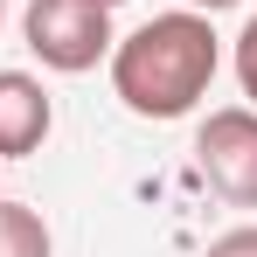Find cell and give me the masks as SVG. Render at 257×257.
<instances>
[{"label":"cell","mask_w":257,"mask_h":257,"mask_svg":"<svg viewBox=\"0 0 257 257\" xmlns=\"http://www.w3.org/2000/svg\"><path fill=\"white\" fill-rule=\"evenodd\" d=\"M0 21H7V0H0Z\"/></svg>","instance_id":"9"},{"label":"cell","mask_w":257,"mask_h":257,"mask_svg":"<svg viewBox=\"0 0 257 257\" xmlns=\"http://www.w3.org/2000/svg\"><path fill=\"white\" fill-rule=\"evenodd\" d=\"M49 125H56V104L28 70H0V160H28L42 153Z\"/></svg>","instance_id":"4"},{"label":"cell","mask_w":257,"mask_h":257,"mask_svg":"<svg viewBox=\"0 0 257 257\" xmlns=\"http://www.w3.org/2000/svg\"><path fill=\"white\" fill-rule=\"evenodd\" d=\"M236 84H243V97H250V111H257V14L243 21V35H236Z\"/></svg>","instance_id":"6"},{"label":"cell","mask_w":257,"mask_h":257,"mask_svg":"<svg viewBox=\"0 0 257 257\" xmlns=\"http://www.w3.org/2000/svg\"><path fill=\"white\" fill-rule=\"evenodd\" d=\"M97 7H118V0H97Z\"/></svg>","instance_id":"10"},{"label":"cell","mask_w":257,"mask_h":257,"mask_svg":"<svg viewBox=\"0 0 257 257\" xmlns=\"http://www.w3.org/2000/svg\"><path fill=\"white\" fill-rule=\"evenodd\" d=\"M215 56L222 49H215L209 14L174 7L132 28L125 42H111V90L139 118H188L215 84Z\"/></svg>","instance_id":"1"},{"label":"cell","mask_w":257,"mask_h":257,"mask_svg":"<svg viewBox=\"0 0 257 257\" xmlns=\"http://www.w3.org/2000/svg\"><path fill=\"white\" fill-rule=\"evenodd\" d=\"M195 14H222V7H236V0H188Z\"/></svg>","instance_id":"8"},{"label":"cell","mask_w":257,"mask_h":257,"mask_svg":"<svg viewBox=\"0 0 257 257\" xmlns=\"http://www.w3.org/2000/svg\"><path fill=\"white\" fill-rule=\"evenodd\" d=\"M21 35H28L42 70L84 77L111 56V7H97V0H28Z\"/></svg>","instance_id":"2"},{"label":"cell","mask_w":257,"mask_h":257,"mask_svg":"<svg viewBox=\"0 0 257 257\" xmlns=\"http://www.w3.org/2000/svg\"><path fill=\"white\" fill-rule=\"evenodd\" d=\"M56 243H49V222L28 202H7L0 195V257H49Z\"/></svg>","instance_id":"5"},{"label":"cell","mask_w":257,"mask_h":257,"mask_svg":"<svg viewBox=\"0 0 257 257\" xmlns=\"http://www.w3.org/2000/svg\"><path fill=\"white\" fill-rule=\"evenodd\" d=\"M202 257H257V229H229V236H215Z\"/></svg>","instance_id":"7"},{"label":"cell","mask_w":257,"mask_h":257,"mask_svg":"<svg viewBox=\"0 0 257 257\" xmlns=\"http://www.w3.org/2000/svg\"><path fill=\"white\" fill-rule=\"evenodd\" d=\"M195 167L222 202L236 209H257V111L250 104H222L202 118L195 132Z\"/></svg>","instance_id":"3"}]
</instances>
